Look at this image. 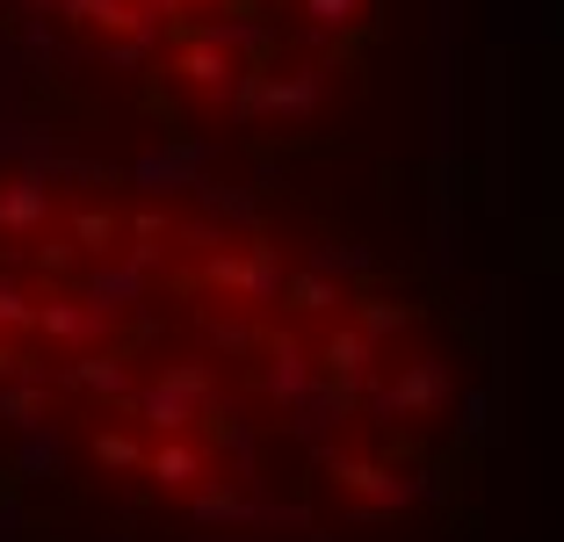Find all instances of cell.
Wrapping results in <instances>:
<instances>
[{
  "label": "cell",
  "instance_id": "cell-1",
  "mask_svg": "<svg viewBox=\"0 0 564 542\" xmlns=\"http://www.w3.org/2000/svg\"><path fill=\"white\" fill-rule=\"evenodd\" d=\"M188 470H196V456H188V448H167V456H160V478H174V484H182Z\"/></svg>",
  "mask_w": 564,
  "mask_h": 542
},
{
  "label": "cell",
  "instance_id": "cell-2",
  "mask_svg": "<svg viewBox=\"0 0 564 542\" xmlns=\"http://www.w3.org/2000/svg\"><path fill=\"white\" fill-rule=\"evenodd\" d=\"M311 8H319V22H347V8H355V0H311Z\"/></svg>",
  "mask_w": 564,
  "mask_h": 542
}]
</instances>
